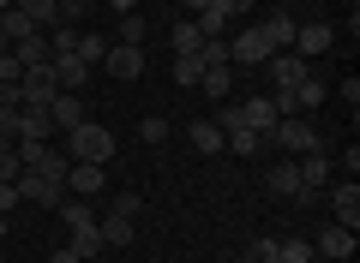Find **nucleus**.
Here are the masks:
<instances>
[{
  "label": "nucleus",
  "mask_w": 360,
  "mask_h": 263,
  "mask_svg": "<svg viewBox=\"0 0 360 263\" xmlns=\"http://www.w3.org/2000/svg\"><path fill=\"white\" fill-rule=\"evenodd\" d=\"M66 162H115V132L108 126H96V120H84V126H72L66 132Z\"/></svg>",
  "instance_id": "nucleus-1"
},
{
  "label": "nucleus",
  "mask_w": 360,
  "mask_h": 263,
  "mask_svg": "<svg viewBox=\"0 0 360 263\" xmlns=\"http://www.w3.org/2000/svg\"><path fill=\"white\" fill-rule=\"evenodd\" d=\"M264 138L276 144V150H288V156H312V150H324V132H312L300 114H283V120L270 126Z\"/></svg>",
  "instance_id": "nucleus-2"
},
{
  "label": "nucleus",
  "mask_w": 360,
  "mask_h": 263,
  "mask_svg": "<svg viewBox=\"0 0 360 263\" xmlns=\"http://www.w3.org/2000/svg\"><path fill=\"white\" fill-rule=\"evenodd\" d=\"M270 54H276V48H270V36L258 25H246V30L229 36V66H246V72H252V66H264Z\"/></svg>",
  "instance_id": "nucleus-3"
},
{
  "label": "nucleus",
  "mask_w": 360,
  "mask_h": 263,
  "mask_svg": "<svg viewBox=\"0 0 360 263\" xmlns=\"http://www.w3.org/2000/svg\"><path fill=\"white\" fill-rule=\"evenodd\" d=\"M18 150V168L25 174H54V180H66V150H54V144H13Z\"/></svg>",
  "instance_id": "nucleus-4"
},
{
  "label": "nucleus",
  "mask_w": 360,
  "mask_h": 263,
  "mask_svg": "<svg viewBox=\"0 0 360 263\" xmlns=\"http://www.w3.org/2000/svg\"><path fill=\"white\" fill-rule=\"evenodd\" d=\"M18 198H25V203H37V210H60L66 186H60L54 174H18Z\"/></svg>",
  "instance_id": "nucleus-5"
},
{
  "label": "nucleus",
  "mask_w": 360,
  "mask_h": 263,
  "mask_svg": "<svg viewBox=\"0 0 360 263\" xmlns=\"http://www.w3.org/2000/svg\"><path fill=\"white\" fill-rule=\"evenodd\" d=\"M288 48L300 54V60H312V54H330L336 48V30L324 25V18H307V25H295V42Z\"/></svg>",
  "instance_id": "nucleus-6"
},
{
  "label": "nucleus",
  "mask_w": 360,
  "mask_h": 263,
  "mask_svg": "<svg viewBox=\"0 0 360 263\" xmlns=\"http://www.w3.org/2000/svg\"><path fill=\"white\" fill-rule=\"evenodd\" d=\"M72 198H96V191L108 186V168L103 162H66V180H60Z\"/></svg>",
  "instance_id": "nucleus-7"
},
{
  "label": "nucleus",
  "mask_w": 360,
  "mask_h": 263,
  "mask_svg": "<svg viewBox=\"0 0 360 263\" xmlns=\"http://www.w3.org/2000/svg\"><path fill=\"white\" fill-rule=\"evenodd\" d=\"M264 72H270V84H276V90H295L300 78H307V60H300L295 48H276V54L264 60Z\"/></svg>",
  "instance_id": "nucleus-8"
},
{
  "label": "nucleus",
  "mask_w": 360,
  "mask_h": 263,
  "mask_svg": "<svg viewBox=\"0 0 360 263\" xmlns=\"http://www.w3.org/2000/svg\"><path fill=\"white\" fill-rule=\"evenodd\" d=\"M54 96H60V84H54V66H25V108H49Z\"/></svg>",
  "instance_id": "nucleus-9"
},
{
  "label": "nucleus",
  "mask_w": 360,
  "mask_h": 263,
  "mask_svg": "<svg viewBox=\"0 0 360 263\" xmlns=\"http://www.w3.org/2000/svg\"><path fill=\"white\" fill-rule=\"evenodd\" d=\"M103 66H108V78H120V84H132V78L144 72V48H132V42H115V48L103 54Z\"/></svg>",
  "instance_id": "nucleus-10"
},
{
  "label": "nucleus",
  "mask_w": 360,
  "mask_h": 263,
  "mask_svg": "<svg viewBox=\"0 0 360 263\" xmlns=\"http://www.w3.org/2000/svg\"><path fill=\"white\" fill-rule=\"evenodd\" d=\"M49 120H54V132H72V126H84L90 114H84V96L78 90H60V96L49 102Z\"/></svg>",
  "instance_id": "nucleus-11"
},
{
  "label": "nucleus",
  "mask_w": 360,
  "mask_h": 263,
  "mask_svg": "<svg viewBox=\"0 0 360 263\" xmlns=\"http://www.w3.org/2000/svg\"><path fill=\"white\" fill-rule=\"evenodd\" d=\"M330 210H336V227H360V180H342L330 191Z\"/></svg>",
  "instance_id": "nucleus-12"
},
{
  "label": "nucleus",
  "mask_w": 360,
  "mask_h": 263,
  "mask_svg": "<svg viewBox=\"0 0 360 263\" xmlns=\"http://www.w3.org/2000/svg\"><path fill=\"white\" fill-rule=\"evenodd\" d=\"M49 144L54 138V120H49V108H18V144Z\"/></svg>",
  "instance_id": "nucleus-13"
},
{
  "label": "nucleus",
  "mask_w": 360,
  "mask_h": 263,
  "mask_svg": "<svg viewBox=\"0 0 360 263\" xmlns=\"http://www.w3.org/2000/svg\"><path fill=\"white\" fill-rule=\"evenodd\" d=\"M49 66H54V84H60V90H84L90 84V66L78 60V54H54Z\"/></svg>",
  "instance_id": "nucleus-14"
},
{
  "label": "nucleus",
  "mask_w": 360,
  "mask_h": 263,
  "mask_svg": "<svg viewBox=\"0 0 360 263\" xmlns=\"http://www.w3.org/2000/svg\"><path fill=\"white\" fill-rule=\"evenodd\" d=\"M295 25H300V18H295V13H283V6L258 18V30L270 36V48H288V42H295Z\"/></svg>",
  "instance_id": "nucleus-15"
},
{
  "label": "nucleus",
  "mask_w": 360,
  "mask_h": 263,
  "mask_svg": "<svg viewBox=\"0 0 360 263\" xmlns=\"http://www.w3.org/2000/svg\"><path fill=\"white\" fill-rule=\"evenodd\" d=\"M319 251H324V257H336V263H348V257H354V227H324Z\"/></svg>",
  "instance_id": "nucleus-16"
},
{
  "label": "nucleus",
  "mask_w": 360,
  "mask_h": 263,
  "mask_svg": "<svg viewBox=\"0 0 360 263\" xmlns=\"http://www.w3.org/2000/svg\"><path fill=\"white\" fill-rule=\"evenodd\" d=\"M295 168H300V186H312V191H319L324 180H330V150H312V156H295Z\"/></svg>",
  "instance_id": "nucleus-17"
},
{
  "label": "nucleus",
  "mask_w": 360,
  "mask_h": 263,
  "mask_svg": "<svg viewBox=\"0 0 360 263\" xmlns=\"http://www.w3.org/2000/svg\"><path fill=\"white\" fill-rule=\"evenodd\" d=\"M186 138H193L198 156H222V126L217 120H193V126H186Z\"/></svg>",
  "instance_id": "nucleus-18"
},
{
  "label": "nucleus",
  "mask_w": 360,
  "mask_h": 263,
  "mask_svg": "<svg viewBox=\"0 0 360 263\" xmlns=\"http://www.w3.org/2000/svg\"><path fill=\"white\" fill-rule=\"evenodd\" d=\"M13 54H18V66H49V60H54V48H49V30H37V36L13 42Z\"/></svg>",
  "instance_id": "nucleus-19"
},
{
  "label": "nucleus",
  "mask_w": 360,
  "mask_h": 263,
  "mask_svg": "<svg viewBox=\"0 0 360 263\" xmlns=\"http://www.w3.org/2000/svg\"><path fill=\"white\" fill-rule=\"evenodd\" d=\"M264 186L276 191V198H300V168H295V162H276V168L264 174Z\"/></svg>",
  "instance_id": "nucleus-20"
},
{
  "label": "nucleus",
  "mask_w": 360,
  "mask_h": 263,
  "mask_svg": "<svg viewBox=\"0 0 360 263\" xmlns=\"http://www.w3.org/2000/svg\"><path fill=\"white\" fill-rule=\"evenodd\" d=\"M240 120L252 126V132H270V126H276V102H270V96H252V102H240Z\"/></svg>",
  "instance_id": "nucleus-21"
},
{
  "label": "nucleus",
  "mask_w": 360,
  "mask_h": 263,
  "mask_svg": "<svg viewBox=\"0 0 360 263\" xmlns=\"http://www.w3.org/2000/svg\"><path fill=\"white\" fill-rule=\"evenodd\" d=\"M13 6H18L37 30H54V18H60V0H13Z\"/></svg>",
  "instance_id": "nucleus-22"
},
{
  "label": "nucleus",
  "mask_w": 360,
  "mask_h": 263,
  "mask_svg": "<svg viewBox=\"0 0 360 263\" xmlns=\"http://www.w3.org/2000/svg\"><path fill=\"white\" fill-rule=\"evenodd\" d=\"M198 84H205L210 102H229V90H234V66H205V78H198Z\"/></svg>",
  "instance_id": "nucleus-23"
},
{
  "label": "nucleus",
  "mask_w": 360,
  "mask_h": 263,
  "mask_svg": "<svg viewBox=\"0 0 360 263\" xmlns=\"http://www.w3.org/2000/svg\"><path fill=\"white\" fill-rule=\"evenodd\" d=\"M0 36H6V42H25V36H37V25H30L18 6H0Z\"/></svg>",
  "instance_id": "nucleus-24"
},
{
  "label": "nucleus",
  "mask_w": 360,
  "mask_h": 263,
  "mask_svg": "<svg viewBox=\"0 0 360 263\" xmlns=\"http://www.w3.org/2000/svg\"><path fill=\"white\" fill-rule=\"evenodd\" d=\"M222 150H234V156H246V162H252V156L264 150V132H252V126H240V132H229V138H222Z\"/></svg>",
  "instance_id": "nucleus-25"
},
{
  "label": "nucleus",
  "mask_w": 360,
  "mask_h": 263,
  "mask_svg": "<svg viewBox=\"0 0 360 263\" xmlns=\"http://www.w3.org/2000/svg\"><path fill=\"white\" fill-rule=\"evenodd\" d=\"M66 245H72L84 263H96V257H103V234H96V222H90V227H72V239H66Z\"/></svg>",
  "instance_id": "nucleus-26"
},
{
  "label": "nucleus",
  "mask_w": 360,
  "mask_h": 263,
  "mask_svg": "<svg viewBox=\"0 0 360 263\" xmlns=\"http://www.w3.org/2000/svg\"><path fill=\"white\" fill-rule=\"evenodd\" d=\"M168 42H174V54H198V48H205V36H198L193 18H180V25L168 30Z\"/></svg>",
  "instance_id": "nucleus-27"
},
{
  "label": "nucleus",
  "mask_w": 360,
  "mask_h": 263,
  "mask_svg": "<svg viewBox=\"0 0 360 263\" xmlns=\"http://www.w3.org/2000/svg\"><path fill=\"white\" fill-rule=\"evenodd\" d=\"M96 234H103V245H132V222L115 210H108V222H96Z\"/></svg>",
  "instance_id": "nucleus-28"
},
{
  "label": "nucleus",
  "mask_w": 360,
  "mask_h": 263,
  "mask_svg": "<svg viewBox=\"0 0 360 263\" xmlns=\"http://www.w3.org/2000/svg\"><path fill=\"white\" fill-rule=\"evenodd\" d=\"M60 222H66V234H72V227H90L96 215H90L84 198H60Z\"/></svg>",
  "instance_id": "nucleus-29"
},
{
  "label": "nucleus",
  "mask_w": 360,
  "mask_h": 263,
  "mask_svg": "<svg viewBox=\"0 0 360 263\" xmlns=\"http://www.w3.org/2000/svg\"><path fill=\"white\" fill-rule=\"evenodd\" d=\"M205 78V60L198 54H174V84H198Z\"/></svg>",
  "instance_id": "nucleus-30"
},
{
  "label": "nucleus",
  "mask_w": 360,
  "mask_h": 263,
  "mask_svg": "<svg viewBox=\"0 0 360 263\" xmlns=\"http://www.w3.org/2000/svg\"><path fill=\"white\" fill-rule=\"evenodd\" d=\"M144 36H150V25H144L139 13H120V42H132V48H144Z\"/></svg>",
  "instance_id": "nucleus-31"
},
{
  "label": "nucleus",
  "mask_w": 360,
  "mask_h": 263,
  "mask_svg": "<svg viewBox=\"0 0 360 263\" xmlns=\"http://www.w3.org/2000/svg\"><path fill=\"white\" fill-rule=\"evenodd\" d=\"M276 263H312V245L307 239H276Z\"/></svg>",
  "instance_id": "nucleus-32"
},
{
  "label": "nucleus",
  "mask_w": 360,
  "mask_h": 263,
  "mask_svg": "<svg viewBox=\"0 0 360 263\" xmlns=\"http://www.w3.org/2000/svg\"><path fill=\"white\" fill-rule=\"evenodd\" d=\"M319 102H324V84H319V78H300V84H295V108H319Z\"/></svg>",
  "instance_id": "nucleus-33"
},
{
  "label": "nucleus",
  "mask_w": 360,
  "mask_h": 263,
  "mask_svg": "<svg viewBox=\"0 0 360 263\" xmlns=\"http://www.w3.org/2000/svg\"><path fill=\"white\" fill-rule=\"evenodd\" d=\"M205 13H217L222 25H234V18H246V13H252V0H210Z\"/></svg>",
  "instance_id": "nucleus-34"
},
{
  "label": "nucleus",
  "mask_w": 360,
  "mask_h": 263,
  "mask_svg": "<svg viewBox=\"0 0 360 263\" xmlns=\"http://www.w3.org/2000/svg\"><path fill=\"white\" fill-rule=\"evenodd\" d=\"M139 138L150 144V150H156V144H168V120H162V114H150V120L139 126Z\"/></svg>",
  "instance_id": "nucleus-35"
},
{
  "label": "nucleus",
  "mask_w": 360,
  "mask_h": 263,
  "mask_svg": "<svg viewBox=\"0 0 360 263\" xmlns=\"http://www.w3.org/2000/svg\"><path fill=\"white\" fill-rule=\"evenodd\" d=\"M217 126H222V138H229V132H240V102H222V108H217Z\"/></svg>",
  "instance_id": "nucleus-36"
},
{
  "label": "nucleus",
  "mask_w": 360,
  "mask_h": 263,
  "mask_svg": "<svg viewBox=\"0 0 360 263\" xmlns=\"http://www.w3.org/2000/svg\"><path fill=\"white\" fill-rule=\"evenodd\" d=\"M18 78H25V66H18V54L6 48V54H0V90H6V84H18Z\"/></svg>",
  "instance_id": "nucleus-37"
},
{
  "label": "nucleus",
  "mask_w": 360,
  "mask_h": 263,
  "mask_svg": "<svg viewBox=\"0 0 360 263\" xmlns=\"http://www.w3.org/2000/svg\"><path fill=\"white\" fill-rule=\"evenodd\" d=\"M246 263H276V239H252L246 245Z\"/></svg>",
  "instance_id": "nucleus-38"
},
{
  "label": "nucleus",
  "mask_w": 360,
  "mask_h": 263,
  "mask_svg": "<svg viewBox=\"0 0 360 263\" xmlns=\"http://www.w3.org/2000/svg\"><path fill=\"white\" fill-rule=\"evenodd\" d=\"M139 210H144L139 191H120V198H115V215H127V222H139Z\"/></svg>",
  "instance_id": "nucleus-39"
},
{
  "label": "nucleus",
  "mask_w": 360,
  "mask_h": 263,
  "mask_svg": "<svg viewBox=\"0 0 360 263\" xmlns=\"http://www.w3.org/2000/svg\"><path fill=\"white\" fill-rule=\"evenodd\" d=\"M18 174H25V168H18V150L6 144V150H0V180H13V186H18Z\"/></svg>",
  "instance_id": "nucleus-40"
},
{
  "label": "nucleus",
  "mask_w": 360,
  "mask_h": 263,
  "mask_svg": "<svg viewBox=\"0 0 360 263\" xmlns=\"http://www.w3.org/2000/svg\"><path fill=\"white\" fill-rule=\"evenodd\" d=\"M13 203H18V186H13V180H0V215H13Z\"/></svg>",
  "instance_id": "nucleus-41"
},
{
  "label": "nucleus",
  "mask_w": 360,
  "mask_h": 263,
  "mask_svg": "<svg viewBox=\"0 0 360 263\" xmlns=\"http://www.w3.org/2000/svg\"><path fill=\"white\" fill-rule=\"evenodd\" d=\"M60 13H66V18H84V13H90V0H60Z\"/></svg>",
  "instance_id": "nucleus-42"
},
{
  "label": "nucleus",
  "mask_w": 360,
  "mask_h": 263,
  "mask_svg": "<svg viewBox=\"0 0 360 263\" xmlns=\"http://www.w3.org/2000/svg\"><path fill=\"white\" fill-rule=\"evenodd\" d=\"M54 263H84V257H78L72 245H60V251H54Z\"/></svg>",
  "instance_id": "nucleus-43"
},
{
  "label": "nucleus",
  "mask_w": 360,
  "mask_h": 263,
  "mask_svg": "<svg viewBox=\"0 0 360 263\" xmlns=\"http://www.w3.org/2000/svg\"><path fill=\"white\" fill-rule=\"evenodd\" d=\"M108 6H115V13H139V0H108Z\"/></svg>",
  "instance_id": "nucleus-44"
},
{
  "label": "nucleus",
  "mask_w": 360,
  "mask_h": 263,
  "mask_svg": "<svg viewBox=\"0 0 360 263\" xmlns=\"http://www.w3.org/2000/svg\"><path fill=\"white\" fill-rule=\"evenodd\" d=\"M180 6H186V13H205V6H210V0H180Z\"/></svg>",
  "instance_id": "nucleus-45"
},
{
  "label": "nucleus",
  "mask_w": 360,
  "mask_h": 263,
  "mask_svg": "<svg viewBox=\"0 0 360 263\" xmlns=\"http://www.w3.org/2000/svg\"><path fill=\"white\" fill-rule=\"evenodd\" d=\"M6 234H13V215H0V239H6Z\"/></svg>",
  "instance_id": "nucleus-46"
},
{
  "label": "nucleus",
  "mask_w": 360,
  "mask_h": 263,
  "mask_svg": "<svg viewBox=\"0 0 360 263\" xmlns=\"http://www.w3.org/2000/svg\"><path fill=\"white\" fill-rule=\"evenodd\" d=\"M6 48H13V42H6V36H0V54H6Z\"/></svg>",
  "instance_id": "nucleus-47"
},
{
  "label": "nucleus",
  "mask_w": 360,
  "mask_h": 263,
  "mask_svg": "<svg viewBox=\"0 0 360 263\" xmlns=\"http://www.w3.org/2000/svg\"><path fill=\"white\" fill-rule=\"evenodd\" d=\"M0 6H13V0H0Z\"/></svg>",
  "instance_id": "nucleus-48"
},
{
  "label": "nucleus",
  "mask_w": 360,
  "mask_h": 263,
  "mask_svg": "<svg viewBox=\"0 0 360 263\" xmlns=\"http://www.w3.org/2000/svg\"><path fill=\"white\" fill-rule=\"evenodd\" d=\"M0 108H6V102H0Z\"/></svg>",
  "instance_id": "nucleus-49"
},
{
  "label": "nucleus",
  "mask_w": 360,
  "mask_h": 263,
  "mask_svg": "<svg viewBox=\"0 0 360 263\" xmlns=\"http://www.w3.org/2000/svg\"><path fill=\"white\" fill-rule=\"evenodd\" d=\"M0 263H6V257H0Z\"/></svg>",
  "instance_id": "nucleus-50"
}]
</instances>
